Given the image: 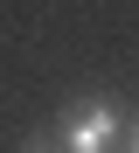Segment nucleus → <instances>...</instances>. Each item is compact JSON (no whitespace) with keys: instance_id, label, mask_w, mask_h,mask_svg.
Listing matches in <instances>:
<instances>
[{"instance_id":"f257e3e1","label":"nucleus","mask_w":139,"mask_h":153,"mask_svg":"<svg viewBox=\"0 0 139 153\" xmlns=\"http://www.w3.org/2000/svg\"><path fill=\"white\" fill-rule=\"evenodd\" d=\"M118 139H125V125L104 97L63 111V125H56V153H118Z\"/></svg>"},{"instance_id":"f03ea898","label":"nucleus","mask_w":139,"mask_h":153,"mask_svg":"<svg viewBox=\"0 0 139 153\" xmlns=\"http://www.w3.org/2000/svg\"><path fill=\"white\" fill-rule=\"evenodd\" d=\"M118 153H139V125H132V132H125V139H118Z\"/></svg>"},{"instance_id":"7ed1b4c3","label":"nucleus","mask_w":139,"mask_h":153,"mask_svg":"<svg viewBox=\"0 0 139 153\" xmlns=\"http://www.w3.org/2000/svg\"><path fill=\"white\" fill-rule=\"evenodd\" d=\"M35 153H56V146H35Z\"/></svg>"}]
</instances>
